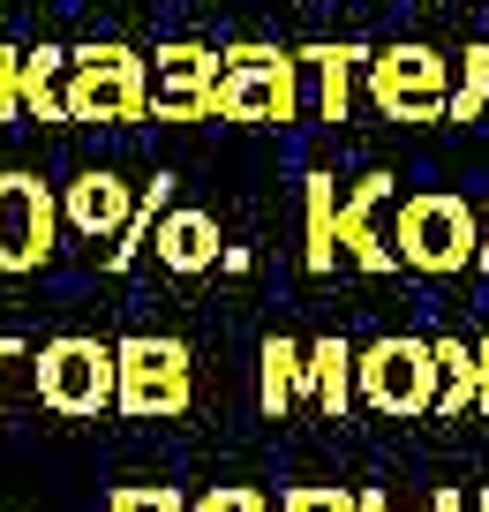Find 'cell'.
<instances>
[{
  "mask_svg": "<svg viewBox=\"0 0 489 512\" xmlns=\"http://www.w3.org/2000/svg\"><path fill=\"white\" fill-rule=\"evenodd\" d=\"M68 121H91V128H128L151 113V53L121 46V38H91V46L68 53Z\"/></svg>",
  "mask_w": 489,
  "mask_h": 512,
  "instance_id": "6da1fadb",
  "label": "cell"
},
{
  "mask_svg": "<svg viewBox=\"0 0 489 512\" xmlns=\"http://www.w3.org/2000/svg\"><path fill=\"white\" fill-rule=\"evenodd\" d=\"M392 249H399L407 272H429V279L474 272V256H482V211L459 189H414L407 204H399Z\"/></svg>",
  "mask_w": 489,
  "mask_h": 512,
  "instance_id": "7a4b0ae2",
  "label": "cell"
},
{
  "mask_svg": "<svg viewBox=\"0 0 489 512\" xmlns=\"http://www.w3.org/2000/svg\"><path fill=\"white\" fill-rule=\"evenodd\" d=\"M31 384H38V407H53L68 422H98L121 400V354L91 332H61L31 354Z\"/></svg>",
  "mask_w": 489,
  "mask_h": 512,
  "instance_id": "3957f363",
  "label": "cell"
},
{
  "mask_svg": "<svg viewBox=\"0 0 489 512\" xmlns=\"http://www.w3.org/2000/svg\"><path fill=\"white\" fill-rule=\"evenodd\" d=\"M113 354H121V415L136 422H174L196 407V354L189 339L174 332H128L113 339Z\"/></svg>",
  "mask_w": 489,
  "mask_h": 512,
  "instance_id": "277c9868",
  "label": "cell"
},
{
  "mask_svg": "<svg viewBox=\"0 0 489 512\" xmlns=\"http://www.w3.org/2000/svg\"><path fill=\"white\" fill-rule=\"evenodd\" d=\"M362 91L384 121H452V61L422 38H392L369 53Z\"/></svg>",
  "mask_w": 489,
  "mask_h": 512,
  "instance_id": "5b68a950",
  "label": "cell"
},
{
  "mask_svg": "<svg viewBox=\"0 0 489 512\" xmlns=\"http://www.w3.org/2000/svg\"><path fill=\"white\" fill-rule=\"evenodd\" d=\"M362 400L377 415H437V392H444V362H437V339H369L362 347Z\"/></svg>",
  "mask_w": 489,
  "mask_h": 512,
  "instance_id": "8992f818",
  "label": "cell"
},
{
  "mask_svg": "<svg viewBox=\"0 0 489 512\" xmlns=\"http://www.w3.org/2000/svg\"><path fill=\"white\" fill-rule=\"evenodd\" d=\"M61 196H53V181L23 174V166H8L0 174V272L8 279H31L46 272L53 241H61Z\"/></svg>",
  "mask_w": 489,
  "mask_h": 512,
  "instance_id": "52a82bcc",
  "label": "cell"
},
{
  "mask_svg": "<svg viewBox=\"0 0 489 512\" xmlns=\"http://www.w3.org/2000/svg\"><path fill=\"white\" fill-rule=\"evenodd\" d=\"M301 76H309V68H301V53H271L264 68H234L226 61V76H219V121H241V128H286L301 113Z\"/></svg>",
  "mask_w": 489,
  "mask_h": 512,
  "instance_id": "ba28073f",
  "label": "cell"
},
{
  "mask_svg": "<svg viewBox=\"0 0 489 512\" xmlns=\"http://www.w3.org/2000/svg\"><path fill=\"white\" fill-rule=\"evenodd\" d=\"M226 53L196 46V38H166L151 53V121H204L219 106Z\"/></svg>",
  "mask_w": 489,
  "mask_h": 512,
  "instance_id": "9c48e42d",
  "label": "cell"
},
{
  "mask_svg": "<svg viewBox=\"0 0 489 512\" xmlns=\"http://www.w3.org/2000/svg\"><path fill=\"white\" fill-rule=\"evenodd\" d=\"M136 196H143V181H121V174H106V166H83L76 181H61V219L76 226L83 241H121L128 219H136Z\"/></svg>",
  "mask_w": 489,
  "mask_h": 512,
  "instance_id": "30bf717a",
  "label": "cell"
},
{
  "mask_svg": "<svg viewBox=\"0 0 489 512\" xmlns=\"http://www.w3.org/2000/svg\"><path fill=\"white\" fill-rule=\"evenodd\" d=\"M384 204H392V174H362L347 189V204H339V249H347L362 272H377V279L399 272V249L377 234V211Z\"/></svg>",
  "mask_w": 489,
  "mask_h": 512,
  "instance_id": "8fae6325",
  "label": "cell"
},
{
  "mask_svg": "<svg viewBox=\"0 0 489 512\" xmlns=\"http://www.w3.org/2000/svg\"><path fill=\"white\" fill-rule=\"evenodd\" d=\"M369 53L377 46H362V38H316V46H301V68L316 76V113L324 121H347L354 113V83H362Z\"/></svg>",
  "mask_w": 489,
  "mask_h": 512,
  "instance_id": "7c38bea8",
  "label": "cell"
},
{
  "mask_svg": "<svg viewBox=\"0 0 489 512\" xmlns=\"http://www.w3.org/2000/svg\"><path fill=\"white\" fill-rule=\"evenodd\" d=\"M256 407H264L271 422H286L294 415L301 400L316 407V392H309V347H301V339H286V332H271L264 347H256Z\"/></svg>",
  "mask_w": 489,
  "mask_h": 512,
  "instance_id": "4fadbf2b",
  "label": "cell"
},
{
  "mask_svg": "<svg viewBox=\"0 0 489 512\" xmlns=\"http://www.w3.org/2000/svg\"><path fill=\"white\" fill-rule=\"evenodd\" d=\"M151 249H158V264H166V272L196 279V272H211V264L226 256V234H219V219H211V211H166V219H158V234H151Z\"/></svg>",
  "mask_w": 489,
  "mask_h": 512,
  "instance_id": "5bb4252c",
  "label": "cell"
},
{
  "mask_svg": "<svg viewBox=\"0 0 489 512\" xmlns=\"http://www.w3.org/2000/svg\"><path fill=\"white\" fill-rule=\"evenodd\" d=\"M339 181L332 174H301V264L309 272H339Z\"/></svg>",
  "mask_w": 489,
  "mask_h": 512,
  "instance_id": "9a60e30c",
  "label": "cell"
},
{
  "mask_svg": "<svg viewBox=\"0 0 489 512\" xmlns=\"http://www.w3.org/2000/svg\"><path fill=\"white\" fill-rule=\"evenodd\" d=\"M362 347H347V339H316L309 347V392H316V415L347 422V407L362 400Z\"/></svg>",
  "mask_w": 489,
  "mask_h": 512,
  "instance_id": "2e32d148",
  "label": "cell"
},
{
  "mask_svg": "<svg viewBox=\"0 0 489 512\" xmlns=\"http://www.w3.org/2000/svg\"><path fill=\"white\" fill-rule=\"evenodd\" d=\"M174 189H181L174 174H151V181H143V196H136V219H128V234L106 249V272H128V264H136V249H151L158 219L174 211Z\"/></svg>",
  "mask_w": 489,
  "mask_h": 512,
  "instance_id": "e0dca14e",
  "label": "cell"
},
{
  "mask_svg": "<svg viewBox=\"0 0 489 512\" xmlns=\"http://www.w3.org/2000/svg\"><path fill=\"white\" fill-rule=\"evenodd\" d=\"M61 83H68V53H61V46L23 53V113H31V121H68Z\"/></svg>",
  "mask_w": 489,
  "mask_h": 512,
  "instance_id": "ac0fdd59",
  "label": "cell"
},
{
  "mask_svg": "<svg viewBox=\"0 0 489 512\" xmlns=\"http://www.w3.org/2000/svg\"><path fill=\"white\" fill-rule=\"evenodd\" d=\"M437 362H444V392H437V415L459 422L474 407V392H482V369H474V347L467 339H437Z\"/></svg>",
  "mask_w": 489,
  "mask_h": 512,
  "instance_id": "d6986e66",
  "label": "cell"
},
{
  "mask_svg": "<svg viewBox=\"0 0 489 512\" xmlns=\"http://www.w3.org/2000/svg\"><path fill=\"white\" fill-rule=\"evenodd\" d=\"M489 113V38L482 46H459V76H452V121H482Z\"/></svg>",
  "mask_w": 489,
  "mask_h": 512,
  "instance_id": "ffe728a7",
  "label": "cell"
},
{
  "mask_svg": "<svg viewBox=\"0 0 489 512\" xmlns=\"http://www.w3.org/2000/svg\"><path fill=\"white\" fill-rule=\"evenodd\" d=\"M279 512H362V490H347V482H286Z\"/></svg>",
  "mask_w": 489,
  "mask_h": 512,
  "instance_id": "44dd1931",
  "label": "cell"
},
{
  "mask_svg": "<svg viewBox=\"0 0 489 512\" xmlns=\"http://www.w3.org/2000/svg\"><path fill=\"white\" fill-rule=\"evenodd\" d=\"M189 512H271V497L256 482H211V490L189 497Z\"/></svg>",
  "mask_w": 489,
  "mask_h": 512,
  "instance_id": "7402d4cb",
  "label": "cell"
},
{
  "mask_svg": "<svg viewBox=\"0 0 489 512\" xmlns=\"http://www.w3.org/2000/svg\"><path fill=\"white\" fill-rule=\"evenodd\" d=\"M0 121H23V53L0 46Z\"/></svg>",
  "mask_w": 489,
  "mask_h": 512,
  "instance_id": "603a6c76",
  "label": "cell"
},
{
  "mask_svg": "<svg viewBox=\"0 0 489 512\" xmlns=\"http://www.w3.org/2000/svg\"><path fill=\"white\" fill-rule=\"evenodd\" d=\"M143 512H189V497L174 482H158V490H143Z\"/></svg>",
  "mask_w": 489,
  "mask_h": 512,
  "instance_id": "cb8c5ba5",
  "label": "cell"
},
{
  "mask_svg": "<svg viewBox=\"0 0 489 512\" xmlns=\"http://www.w3.org/2000/svg\"><path fill=\"white\" fill-rule=\"evenodd\" d=\"M474 369H482V392H474V415H489V339H474Z\"/></svg>",
  "mask_w": 489,
  "mask_h": 512,
  "instance_id": "d4e9b609",
  "label": "cell"
},
{
  "mask_svg": "<svg viewBox=\"0 0 489 512\" xmlns=\"http://www.w3.org/2000/svg\"><path fill=\"white\" fill-rule=\"evenodd\" d=\"M8 362H23V339L0 332V407H8Z\"/></svg>",
  "mask_w": 489,
  "mask_h": 512,
  "instance_id": "484cf974",
  "label": "cell"
},
{
  "mask_svg": "<svg viewBox=\"0 0 489 512\" xmlns=\"http://www.w3.org/2000/svg\"><path fill=\"white\" fill-rule=\"evenodd\" d=\"M249 264H256V256L241 249V241H226V256H219V272H226V279H241V272H249Z\"/></svg>",
  "mask_w": 489,
  "mask_h": 512,
  "instance_id": "4316f807",
  "label": "cell"
},
{
  "mask_svg": "<svg viewBox=\"0 0 489 512\" xmlns=\"http://www.w3.org/2000/svg\"><path fill=\"white\" fill-rule=\"evenodd\" d=\"M106 512H143V490H128V482H121V490H106Z\"/></svg>",
  "mask_w": 489,
  "mask_h": 512,
  "instance_id": "83f0119b",
  "label": "cell"
},
{
  "mask_svg": "<svg viewBox=\"0 0 489 512\" xmlns=\"http://www.w3.org/2000/svg\"><path fill=\"white\" fill-rule=\"evenodd\" d=\"M362 512H414V505H392L384 490H362Z\"/></svg>",
  "mask_w": 489,
  "mask_h": 512,
  "instance_id": "f1b7e54d",
  "label": "cell"
},
{
  "mask_svg": "<svg viewBox=\"0 0 489 512\" xmlns=\"http://www.w3.org/2000/svg\"><path fill=\"white\" fill-rule=\"evenodd\" d=\"M429 512H459V490H437V497H429Z\"/></svg>",
  "mask_w": 489,
  "mask_h": 512,
  "instance_id": "f546056e",
  "label": "cell"
},
{
  "mask_svg": "<svg viewBox=\"0 0 489 512\" xmlns=\"http://www.w3.org/2000/svg\"><path fill=\"white\" fill-rule=\"evenodd\" d=\"M474 272H489V211H482V256H474Z\"/></svg>",
  "mask_w": 489,
  "mask_h": 512,
  "instance_id": "4dcf8cb0",
  "label": "cell"
},
{
  "mask_svg": "<svg viewBox=\"0 0 489 512\" xmlns=\"http://www.w3.org/2000/svg\"><path fill=\"white\" fill-rule=\"evenodd\" d=\"M474 512H489V490H482V497H474Z\"/></svg>",
  "mask_w": 489,
  "mask_h": 512,
  "instance_id": "1f68e13d",
  "label": "cell"
},
{
  "mask_svg": "<svg viewBox=\"0 0 489 512\" xmlns=\"http://www.w3.org/2000/svg\"><path fill=\"white\" fill-rule=\"evenodd\" d=\"M0 512H16V505H0Z\"/></svg>",
  "mask_w": 489,
  "mask_h": 512,
  "instance_id": "d6a6232c",
  "label": "cell"
}]
</instances>
